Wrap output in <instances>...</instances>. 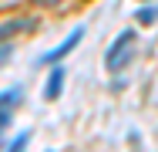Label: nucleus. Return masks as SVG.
Segmentation results:
<instances>
[{
	"label": "nucleus",
	"mask_w": 158,
	"mask_h": 152,
	"mask_svg": "<svg viewBox=\"0 0 158 152\" xmlns=\"http://www.w3.org/2000/svg\"><path fill=\"white\" fill-rule=\"evenodd\" d=\"M34 20L31 17H14V20H7V24H0V37H10V34H24V30H31Z\"/></svg>",
	"instance_id": "5"
},
{
	"label": "nucleus",
	"mask_w": 158,
	"mask_h": 152,
	"mask_svg": "<svg viewBox=\"0 0 158 152\" xmlns=\"http://www.w3.org/2000/svg\"><path fill=\"white\" fill-rule=\"evenodd\" d=\"M64 81H67V71H64L61 64H54L51 71H47V85H44V98L47 101H54L57 95L64 91Z\"/></svg>",
	"instance_id": "4"
},
{
	"label": "nucleus",
	"mask_w": 158,
	"mask_h": 152,
	"mask_svg": "<svg viewBox=\"0 0 158 152\" xmlns=\"http://www.w3.org/2000/svg\"><path fill=\"white\" fill-rule=\"evenodd\" d=\"M20 88H7L0 91V132H3V125H10V115H14V108H17V101H20Z\"/></svg>",
	"instance_id": "3"
},
{
	"label": "nucleus",
	"mask_w": 158,
	"mask_h": 152,
	"mask_svg": "<svg viewBox=\"0 0 158 152\" xmlns=\"http://www.w3.org/2000/svg\"><path fill=\"white\" fill-rule=\"evenodd\" d=\"M81 37H84V27H74L71 34H67V41H61V44H57L54 51L40 54V64H57L61 58H67V54H71V51L77 47V41H81Z\"/></svg>",
	"instance_id": "2"
},
{
	"label": "nucleus",
	"mask_w": 158,
	"mask_h": 152,
	"mask_svg": "<svg viewBox=\"0 0 158 152\" xmlns=\"http://www.w3.org/2000/svg\"><path fill=\"white\" fill-rule=\"evenodd\" d=\"M10 54H14V47L10 44H0V61H10Z\"/></svg>",
	"instance_id": "8"
},
{
	"label": "nucleus",
	"mask_w": 158,
	"mask_h": 152,
	"mask_svg": "<svg viewBox=\"0 0 158 152\" xmlns=\"http://www.w3.org/2000/svg\"><path fill=\"white\" fill-rule=\"evenodd\" d=\"M27 142H31V132H20V135H17V139H14L3 152H24V145H27Z\"/></svg>",
	"instance_id": "7"
},
{
	"label": "nucleus",
	"mask_w": 158,
	"mask_h": 152,
	"mask_svg": "<svg viewBox=\"0 0 158 152\" xmlns=\"http://www.w3.org/2000/svg\"><path fill=\"white\" fill-rule=\"evenodd\" d=\"M44 3H57V0H44Z\"/></svg>",
	"instance_id": "9"
},
{
	"label": "nucleus",
	"mask_w": 158,
	"mask_h": 152,
	"mask_svg": "<svg viewBox=\"0 0 158 152\" xmlns=\"http://www.w3.org/2000/svg\"><path fill=\"white\" fill-rule=\"evenodd\" d=\"M131 58H135V30H121L114 37V44L108 47V54H104V68L111 74H118V71H125V64Z\"/></svg>",
	"instance_id": "1"
},
{
	"label": "nucleus",
	"mask_w": 158,
	"mask_h": 152,
	"mask_svg": "<svg viewBox=\"0 0 158 152\" xmlns=\"http://www.w3.org/2000/svg\"><path fill=\"white\" fill-rule=\"evenodd\" d=\"M135 20H138V24H155L158 20V7H141V10L135 14Z\"/></svg>",
	"instance_id": "6"
}]
</instances>
